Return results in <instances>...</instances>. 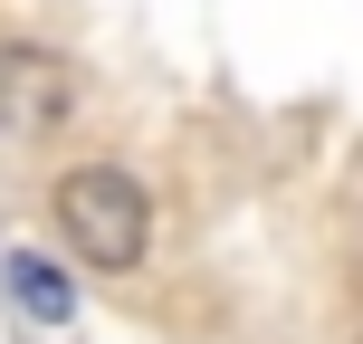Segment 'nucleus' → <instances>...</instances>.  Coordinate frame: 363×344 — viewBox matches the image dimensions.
Returning a JSON list of instances; mask_svg holds the SVG:
<instances>
[{"mask_svg":"<svg viewBox=\"0 0 363 344\" xmlns=\"http://www.w3.org/2000/svg\"><path fill=\"white\" fill-rule=\"evenodd\" d=\"M57 230H67V249L86 258V268L134 277L144 249H153V201L134 192V172L77 163V172H57Z\"/></svg>","mask_w":363,"mask_h":344,"instance_id":"1","label":"nucleus"},{"mask_svg":"<svg viewBox=\"0 0 363 344\" xmlns=\"http://www.w3.org/2000/svg\"><path fill=\"white\" fill-rule=\"evenodd\" d=\"M0 125L10 134H57V125H77V77L57 67L48 48H29V38H10L0 48Z\"/></svg>","mask_w":363,"mask_h":344,"instance_id":"2","label":"nucleus"},{"mask_svg":"<svg viewBox=\"0 0 363 344\" xmlns=\"http://www.w3.org/2000/svg\"><path fill=\"white\" fill-rule=\"evenodd\" d=\"M10 296H19V316H29V326H48V335L77 316V277L57 268V258H38V249L10 258Z\"/></svg>","mask_w":363,"mask_h":344,"instance_id":"3","label":"nucleus"}]
</instances>
